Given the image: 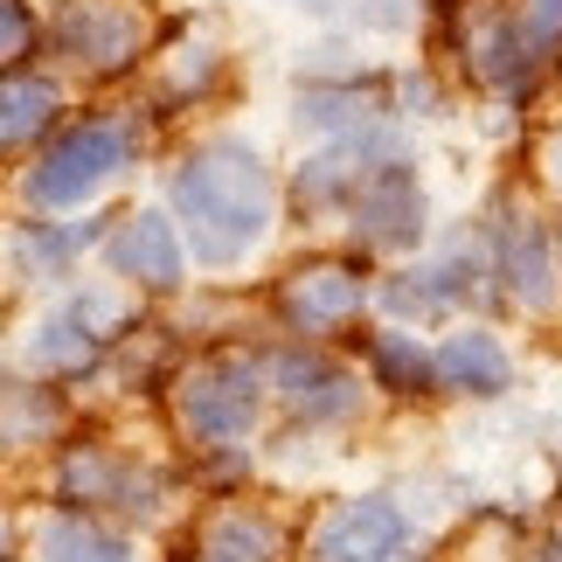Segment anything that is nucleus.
<instances>
[{
	"mask_svg": "<svg viewBox=\"0 0 562 562\" xmlns=\"http://www.w3.org/2000/svg\"><path fill=\"white\" fill-rule=\"evenodd\" d=\"M369 382L389 389V396H438V361H430V340H417L409 327L369 334Z\"/></svg>",
	"mask_w": 562,
	"mask_h": 562,
	"instance_id": "14",
	"label": "nucleus"
},
{
	"mask_svg": "<svg viewBox=\"0 0 562 562\" xmlns=\"http://www.w3.org/2000/svg\"><path fill=\"white\" fill-rule=\"evenodd\" d=\"M430 361H438V389H445V396H507V389H514V355H507V340L493 327L445 334L438 348H430Z\"/></svg>",
	"mask_w": 562,
	"mask_h": 562,
	"instance_id": "11",
	"label": "nucleus"
},
{
	"mask_svg": "<svg viewBox=\"0 0 562 562\" xmlns=\"http://www.w3.org/2000/svg\"><path fill=\"white\" fill-rule=\"evenodd\" d=\"M91 348H98V334L77 319V306H70V313H56L49 327H42V340H35V355H42V361H56V369H70V361H91Z\"/></svg>",
	"mask_w": 562,
	"mask_h": 562,
	"instance_id": "18",
	"label": "nucleus"
},
{
	"mask_svg": "<svg viewBox=\"0 0 562 562\" xmlns=\"http://www.w3.org/2000/svg\"><path fill=\"white\" fill-rule=\"evenodd\" d=\"M265 389H271V375L257 369V361H236V355L202 361V369L181 382V424L202 445H236L257 424V409H265Z\"/></svg>",
	"mask_w": 562,
	"mask_h": 562,
	"instance_id": "2",
	"label": "nucleus"
},
{
	"mask_svg": "<svg viewBox=\"0 0 562 562\" xmlns=\"http://www.w3.org/2000/svg\"><path fill=\"white\" fill-rule=\"evenodd\" d=\"M493 278L507 285L514 306L555 313V299H562V250H555L549 223H535V215H514V223L501 229V250H493Z\"/></svg>",
	"mask_w": 562,
	"mask_h": 562,
	"instance_id": "7",
	"label": "nucleus"
},
{
	"mask_svg": "<svg viewBox=\"0 0 562 562\" xmlns=\"http://www.w3.org/2000/svg\"><path fill=\"white\" fill-rule=\"evenodd\" d=\"M514 14H521V29L542 42V49H555V42H562V0H521Z\"/></svg>",
	"mask_w": 562,
	"mask_h": 562,
	"instance_id": "20",
	"label": "nucleus"
},
{
	"mask_svg": "<svg viewBox=\"0 0 562 562\" xmlns=\"http://www.w3.org/2000/svg\"><path fill=\"white\" fill-rule=\"evenodd\" d=\"M555 250H562V244H555Z\"/></svg>",
	"mask_w": 562,
	"mask_h": 562,
	"instance_id": "25",
	"label": "nucleus"
},
{
	"mask_svg": "<svg viewBox=\"0 0 562 562\" xmlns=\"http://www.w3.org/2000/svg\"><path fill=\"white\" fill-rule=\"evenodd\" d=\"M83 236H91V229H56V236H35V244H29V257H42V265H56V257H70V250L83 244Z\"/></svg>",
	"mask_w": 562,
	"mask_h": 562,
	"instance_id": "22",
	"label": "nucleus"
},
{
	"mask_svg": "<svg viewBox=\"0 0 562 562\" xmlns=\"http://www.w3.org/2000/svg\"><path fill=\"white\" fill-rule=\"evenodd\" d=\"M465 56H472V77L501 98H521L549 63V49L521 29V14H480L465 29Z\"/></svg>",
	"mask_w": 562,
	"mask_h": 562,
	"instance_id": "9",
	"label": "nucleus"
},
{
	"mask_svg": "<svg viewBox=\"0 0 562 562\" xmlns=\"http://www.w3.org/2000/svg\"><path fill=\"white\" fill-rule=\"evenodd\" d=\"M265 375H271V389L285 396V409L299 424H348L361 409V396H369L348 361H334L319 348H285Z\"/></svg>",
	"mask_w": 562,
	"mask_h": 562,
	"instance_id": "4",
	"label": "nucleus"
},
{
	"mask_svg": "<svg viewBox=\"0 0 562 562\" xmlns=\"http://www.w3.org/2000/svg\"><path fill=\"white\" fill-rule=\"evenodd\" d=\"M417 14H424V0H355V21L375 35H403Z\"/></svg>",
	"mask_w": 562,
	"mask_h": 562,
	"instance_id": "19",
	"label": "nucleus"
},
{
	"mask_svg": "<svg viewBox=\"0 0 562 562\" xmlns=\"http://www.w3.org/2000/svg\"><path fill=\"white\" fill-rule=\"evenodd\" d=\"M112 257H119L125 278H139V285H154V292L181 285V229L167 223V215H133V223L119 229Z\"/></svg>",
	"mask_w": 562,
	"mask_h": 562,
	"instance_id": "13",
	"label": "nucleus"
},
{
	"mask_svg": "<svg viewBox=\"0 0 562 562\" xmlns=\"http://www.w3.org/2000/svg\"><path fill=\"white\" fill-rule=\"evenodd\" d=\"M403 549H409V514L389 493L340 501L313 528V562H403Z\"/></svg>",
	"mask_w": 562,
	"mask_h": 562,
	"instance_id": "5",
	"label": "nucleus"
},
{
	"mask_svg": "<svg viewBox=\"0 0 562 562\" xmlns=\"http://www.w3.org/2000/svg\"><path fill=\"white\" fill-rule=\"evenodd\" d=\"M271 555H278V528L265 514H229L209 535V562H271Z\"/></svg>",
	"mask_w": 562,
	"mask_h": 562,
	"instance_id": "17",
	"label": "nucleus"
},
{
	"mask_svg": "<svg viewBox=\"0 0 562 562\" xmlns=\"http://www.w3.org/2000/svg\"><path fill=\"white\" fill-rule=\"evenodd\" d=\"M348 215H355V236L369 250H409L417 244L424 236V188L409 175V160H382L348 202Z\"/></svg>",
	"mask_w": 562,
	"mask_h": 562,
	"instance_id": "6",
	"label": "nucleus"
},
{
	"mask_svg": "<svg viewBox=\"0 0 562 562\" xmlns=\"http://www.w3.org/2000/svg\"><path fill=\"white\" fill-rule=\"evenodd\" d=\"M29 35H35V21L21 0H0V63H14L21 49H29Z\"/></svg>",
	"mask_w": 562,
	"mask_h": 562,
	"instance_id": "21",
	"label": "nucleus"
},
{
	"mask_svg": "<svg viewBox=\"0 0 562 562\" xmlns=\"http://www.w3.org/2000/svg\"><path fill=\"white\" fill-rule=\"evenodd\" d=\"M542 562H562V542H555V549H549V555H542Z\"/></svg>",
	"mask_w": 562,
	"mask_h": 562,
	"instance_id": "24",
	"label": "nucleus"
},
{
	"mask_svg": "<svg viewBox=\"0 0 562 562\" xmlns=\"http://www.w3.org/2000/svg\"><path fill=\"white\" fill-rule=\"evenodd\" d=\"M63 42L91 63V70H119L139 49V14L119 0H70L63 8Z\"/></svg>",
	"mask_w": 562,
	"mask_h": 562,
	"instance_id": "12",
	"label": "nucleus"
},
{
	"mask_svg": "<svg viewBox=\"0 0 562 562\" xmlns=\"http://www.w3.org/2000/svg\"><path fill=\"white\" fill-rule=\"evenodd\" d=\"M125 167V133L119 125H104V119H91V125H77V133H63L49 154L35 160V175H29V194L42 209H77L91 188H104Z\"/></svg>",
	"mask_w": 562,
	"mask_h": 562,
	"instance_id": "3",
	"label": "nucleus"
},
{
	"mask_svg": "<svg viewBox=\"0 0 562 562\" xmlns=\"http://www.w3.org/2000/svg\"><path fill=\"white\" fill-rule=\"evenodd\" d=\"M271 209H278L271 167L257 160V146L229 139V133L202 139L175 175V215L202 265H236L244 250H257L271 229Z\"/></svg>",
	"mask_w": 562,
	"mask_h": 562,
	"instance_id": "1",
	"label": "nucleus"
},
{
	"mask_svg": "<svg viewBox=\"0 0 562 562\" xmlns=\"http://www.w3.org/2000/svg\"><path fill=\"white\" fill-rule=\"evenodd\" d=\"M285 319L299 334H340V327H355L361 313H369V278H361L355 265H306V271H292L285 278Z\"/></svg>",
	"mask_w": 562,
	"mask_h": 562,
	"instance_id": "8",
	"label": "nucleus"
},
{
	"mask_svg": "<svg viewBox=\"0 0 562 562\" xmlns=\"http://www.w3.org/2000/svg\"><path fill=\"white\" fill-rule=\"evenodd\" d=\"M542 167H549V181L562 188V125H555V133H549V146H542Z\"/></svg>",
	"mask_w": 562,
	"mask_h": 562,
	"instance_id": "23",
	"label": "nucleus"
},
{
	"mask_svg": "<svg viewBox=\"0 0 562 562\" xmlns=\"http://www.w3.org/2000/svg\"><path fill=\"white\" fill-rule=\"evenodd\" d=\"M472 292V257H438V265H409L396 278H382V313L396 319V327H430V319H445L459 299Z\"/></svg>",
	"mask_w": 562,
	"mask_h": 562,
	"instance_id": "10",
	"label": "nucleus"
},
{
	"mask_svg": "<svg viewBox=\"0 0 562 562\" xmlns=\"http://www.w3.org/2000/svg\"><path fill=\"white\" fill-rule=\"evenodd\" d=\"M35 562H125V542L91 521H49L35 542Z\"/></svg>",
	"mask_w": 562,
	"mask_h": 562,
	"instance_id": "16",
	"label": "nucleus"
},
{
	"mask_svg": "<svg viewBox=\"0 0 562 562\" xmlns=\"http://www.w3.org/2000/svg\"><path fill=\"white\" fill-rule=\"evenodd\" d=\"M56 112V83L49 77H0V146L35 139Z\"/></svg>",
	"mask_w": 562,
	"mask_h": 562,
	"instance_id": "15",
	"label": "nucleus"
}]
</instances>
